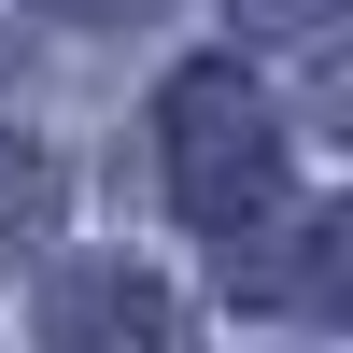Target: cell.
Instances as JSON below:
<instances>
[{
    "mask_svg": "<svg viewBox=\"0 0 353 353\" xmlns=\"http://www.w3.org/2000/svg\"><path fill=\"white\" fill-rule=\"evenodd\" d=\"M156 141H170V198H184L198 226H269L283 212V128H269V99H254L226 57H198V71H170V99H156Z\"/></svg>",
    "mask_w": 353,
    "mask_h": 353,
    "instance_id": "1",
    "label": "cell"
},
{
    "mask_svg": "<svg viewBox=\"0 0 353 353\" xmlns=\"http://www.w3.org/2000/svg\"><path fill=\"white\" fill-rule=\"evenodd\" d=\"M43 353H198V325H184V297H170L156 269L85 254V269H57V297H43Z\"/></svg>",
    "mask_w": 353,
    "mask_h": 353,
    "instance_id": "2",
    "label": "cell"
},
{
    "mask_svg": "<svg viewBox=\"0 0 353 353\" xmlns=\"http://www.w3.org/2000/svg\"><path fill=\"white\" fill-rule=\"evenodd\" d=\"M241 297H269V311H339V297H353V212H269V241L241 226Z\"/></svg>",
    "mask_w": 353,
    "mask_h": 353,
    "instance_id": "3",
    "label": "cell"
},
{
    "mask_svg": "<svg viewBox=\"0 0 353 353\" xmlns=\"http://www.w3.org/2000/svg\"><path fill=\"white\" fill-rule=\"evenodd\" d=\"M43 226H57V156L43 141H0V269H14Z\"/></svg>",
    "mask_w": 353,
    "mask_h": 353,
    "instance_id": "4",
    "label": "cell"
},
{
    "mask_svg": "<svg viewBox=\"0 0 353 353\" xmlns=\"http://www.w3.org/2000/svg\"><path fill=\"white\" fill-rule=\"evenodd\" d=\"M241 14H254V28H325L339 0H241Z\"/></svg>",
    "mask_w": 353,
    "mask_h": 353,
    "instance_id": "5",
    "label": "cell"
},
{
    "mask_svg": "<svg viewBox=\"0 0 353 353\" xmlns=\"http://www.w3.org/2000/svg\"><path fill=\"white\" fill-rule=\"evenodd\" d=\"M325 99H339V128H353V57H339V85H325Z\"/></svg>",
    "mask_w": 353,
    "mask_h": 353,
    "instance_id": "6",
    "label": "cell"
},
{
    "mask_svg": "<svg viewBox=\"0 0 353 353\" xmlns=\"http://www.w3.org/2000/svg\"><path fill=\"white\" fill-rule=\"evenodd\" d=\"M71 14H141V0H71Z\"/></svg>",
    "mask_w": 353,
    "mask_h": 353,
    "instance_id": "7",
    "label": "cell"
}]
</instances>
